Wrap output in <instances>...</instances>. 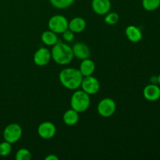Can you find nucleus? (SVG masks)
<instances>
[{"label":"nucleus","instance_id":"aec40b11","mask_svg":"<svg viewBox=\"0 0 160 160\" xmlns=\"http://www.w3.org/2000/svg\"><path fill=\"white\" fill-rule=\"evenodd\" d=\"M17 160H30L31 159V153L27 148H20L17 152L15 155Z\"/></svg>","mask_w":160,"mask_h":160},{"label":"nucleus","instance_id":"4be33fe9","mask_svg":"<svg viewBox=\"0 0 160 160\" xmlns=\"http://www.w3.org/2000/svg\"><path fill=\"white\" fill-rule=\"evenodd\" d=\"M119 20V15L115 12H108L106 14L105 17V22L107 24L109 25H114L118 22Z\"/></svg>","mask_w":160,"mask_h":160},{"label":"nucleus","instance_id":"423d86ee","mask_svg":"<svg viewBox=\"0 0 160 160\" xmlns=\"http://www.w3.org/2000/svg\"><path fill=\"white\" fill-rule=\"evenodd\" d=\"M116 109H117V105L115 102L110 98H105L102 99L98 103L97 108L98 114L105 118L112 117L115 113Z\"/></svg>","mask_w":160,"mask_h":160},{"label":"nucleus","instance_id":"9d476101","mask_svg":"<svg viewBox=\"0 0 160 160\" xmlns=\"http://www.w3.org/2000/svg\"><path fill=\"white\" fill-rule=\"evenodd\" d=\"M144 98L149 102H156L160 99V87L158 84H149L143 90Z\"/></svg>","mask_w":160,"mask_h":160},{"label":"nucleus","instance_id":"39448f33","mask_svg":"<svg viewBox=\"0 0 160 160\" xmlns=\"http://www.w3.org/2000/svg\"><path fill=\"white\" fill-rule=\"evenodd\" d=\"M48 28L56 34H62L68 29L69 21L64 16L54 15L48 20Z\"/></svg>","mask_w":160,"mask_h":160},{"label":"nucleus","instance_id":"f257e3e1","mask_svg":"<svg viewBox=\"0 0 160 160\" xmlns=\"http://www.w3.org/2000/svg\"><path fill=\"white\" fill-rule=\"evenodd\" d=\"M83 78L81 71L75 68H65L61 70L59 74V79L62 85L70 90L79 88Z\"/></svg>","mask_w":160,"mask_h":160},{"label":"nucleus","instance_id":"20e7f679","mask_svg":"<svg viewBox=\"0 0 160 160\" xmlns=\"http://www.w3.org/2000/svg\"><path fill=\"white\" fill-rule=\"evenodd\" d=\"M22 136V128L16 123H9L3 131V138L11 144L18 142Z\"/></svg>","mask_w":160,"mask_h":160},{"label":"nucleus","instance_id":"f03ea898","mask_svg":"<svg viewBox=\"0 0 160 160\" xmlns=\"http://www.w3.org/2000/svg\"><path fill=\"white\" fill-rule=\"evenodd\" d=\"M52 58L59 65H67L73 58V49L67 44L58 42L52 46L51 51Z\"/></svg>","mask_w":160,"mask_h":160},{"label":"nucleus","instance_id":"a211bd4d","mask_svg":"<svg viewBox=\"0 0 160 160\" xmlns=\"http://www.w3.org/2000/svg\"><path fill=\"white\" fill-rule=\"evenodd\" d=\"M142 7L148 12H152L160 7V0H142Z\"/></svg>","mask_w":160,"mask_h":160},{"label":"nucleus","instance_id":"0eeeda50","mask_svg":"<svg viewBox=\"0 0 160 160\" xmlns=\"http://www.w3.org/2000/svg\"><path fill=\"white\" fill-rule=\"evenodd\" d=\"M81 87L82 88V90L89 95H95L99 91L100 84L96 78L91 75V76L83 78Z\"/></svg>","mask_w":160,"mask_h":160},{"label":"nucleus","instance_id":"4468645a","mask_svg":"<svg viewBox=\"0 0 160 160\" xmlns=\"http://www.w3.org/2000/svg\"><path fill=\"white\" fill-rule=\"evenodd\" d=\"M126 35L131 42L137 43L142 39V32L140 28L134 25H130L126 28Z\"/></svg>","mask_w":160,"mask_h":160},{"label":"nucleus","instance_id":"6ab92c4d","mask_svg":"<svg viewBox=\"0 0 160 160\" xmlns=\"http://www.w3.org/2000/svg\"><path fill=\"white\" fill-rule=\"evenodd\" d=\"M75 0H49L52 6H54L56 9H63L70 7L73 4Z\"/></svg>","mask_w":160,"mask_h":160},{"label":"nucleus","instance_id":"412c9836","mask_svg":"<svg viewBox=\"0 0 160 160\" xmlns=\"http://www.w3.org/2000/svg\"><path fill=\"white\" fill-rule=\"evenodd\" d=\"M11 151H12V144L6 141L0 143V156L3 157L9 156Z\"/></svg>","mask_w":160,"mask_h":160},{"label":"nucleus","instance_id":"393cba45","mask_svg":"<svg viewBox=\"0 0 160 160\" xmlns=\"http://www.w3.org/2000/svg\"><path fill=\"white\" fill-rule=\"evenodd\" d=\"M150 82L151 84H158V76H152L150 78Z\"/></svg>","mask_w":160,"mask_h":160},{"label":"nucleus","instance_id":"9b49d317","mask_svg":"<svg viewBox=\"0 0 160 160\" xmlns=\"http://www.w3.org/2000/svg\"><path fill=\"white\" fill-rule=\"evenodd\" d=\"M110 0H92V7L94 12L98 15H106L111 9Z\"/></svg>","mask_w":160,"mask_h":160},{"label":"nucleus","instance_id":"6e6552de","mask_svg":"<svg viewBox=\"0 0 160 160\" xmlns=\"http://www.w3.org/2000/svg\"><path fill=\"white\" fill-rule=\"evenodd\" d=\"M51 58V52L47 48L41 47L34 52L33 60L34 63L38 67H44L49 62Z\"/></svg>","mask_w":160,"mask_h":160},{"label":"nucleus","instance_id":"1a4fd4ad","mask_svg":"<svg viewBox=\"0 0 160 160\" xmlns=\"http://www.w3.org/2000/svg\"><path fill=\"white\" fill-rule=\"evenodd\" d=\"M56 128L52 122L45 121L41 123L38 128V134L43 139H51L56 135Z\"/></svg>","mask_w":160,"mask_h":160},{"label":"nucleus","instance_id":"ddd939ff","mask_svg":"<svg viewBox=\"0 0 160 160\" xmlns=\"http://www.w3.org/2000/svg\"><path fill=\"white\" fill-rule=\"evenodd\" d=\"M86 25H87V23H86L85 20L84 18L77 17L72 19L69 22L68 28L73 33H81L84 31V29L86 28Z\"/></svg>","mask_w":160,"mask_h":160},{"label":"nucleus","instance_id":"2eb2a0df","mask_svg":"<svg viewBox=\"0 0 160 160\" xmlns=\"http://www.w3.org/2000/svg\"><path fill=\"white\" fill-rule=\"evenodd\" d=\"M95 64L94 62V61L92 60V59L88 58V59H83L82 62H81L79 70L81 71L83 77L91 76V75L93 74V73L95 72Z\"/></svg>","mask_w":160,"mask_h":160},{"label":"nucleus","instance_id":"f8f14e48","mask_svg":"<svg viewBox=\"0 0 160 160\" xmlns=\"http://www.w3.org/2000/svg\"><path fill=\"white\" fill-rule=\"evenodd\" d=\"M73 56L78 59H85L90 56V49L86 44L83 42H78L74 44L72 48Z\"/></svg>","mask_w":160,"mask_h":160},{"label":"nucleus","instance_id":"b1692460","mask_svg":"<svg viewBox=\"0 0 160 160\" xmlns=\"http://www.w3.org/2000/svg\"><path fill=\"white\" fill-rule=\"evenodd\" d=\"M45 160H59V158L54 154H49L45 157Z\"/></svg>","mask_w":160,"mask_h":160},{"label":"nucleus","instance_id":"5701e85b","mask_svg":"<svg viewBox=\"0 0 160 160\" xmlns=\"http://www.w3.org/2000/svg\"><path fill=\"white\" fill-rule=\"evenodd\" d=\"M62 37H63V39L66 42H71L73 40V38H74V33L68 28L67 31H65L62 33Z\"/></svg>","mask_w":160,"mask_h":160},{"label":"nucleus","instance_id":"dca6fc26","mask_svg":"<svg viewBox=\"0 0 160 160\" xmlns=\"http://www.w3.org/2000/svg\"><path fill=\"white\" fill-rule=\"evenodd\" d=\"M79 112H77L76 110L73 109H68L63 114V122L65 124L68 125V126H73V125L77 124L79 120Z\"/></svg>","mask_w":160,"mask_h":160},{"label":"nucleus","instance_id":"a878e982","mask_svg":"<svg viewBox=\"0 0 160 160\" xmlns=\"http://www.w3.org/2000/svg\"><path fill=\"white\" fill-rule=\"evenodd\" d=\"M158 84H159L160 85V73L158 75Z\"/></svg>","mask_w":160,"mask_h":160},{"label":"nucleus","instance_id":"f3484780","mask_svg":"<svg viewBox=\"0 0 160 160\" xmlns=\"http://www.w3.org/2000/svg\"><path fill=\"white\" fill-rule=\"evenodd\" d=\"M41 38H42V42L48 46H53L59 42L57 34L52 31L51 30L44 31L41 36Z\"/></svg>","mask_w":160,"mask_h":160},{"label":"nucleus","instance_id":"7ed1b4c3","mask_svg":"<svg viewBox=\"0 0 160 160\" xmlns=\"http://www.w3.org/2000/svg\"><path fill=\"white\" fill-rule=\"evenodd\" d=\"M90 97L88 94L83 90H78L73 92L70 98L71 108L78 112H84L90 106Z\"/></svg>","mask_w":160,"mask_h":160}]
</instances>
